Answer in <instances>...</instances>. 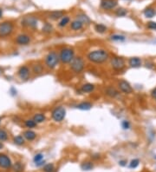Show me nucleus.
Masks as SVG:
<instances>
[{"label": "nucleus", "instance_id": "obj_43", "mask_svg": "<svg viewBox=\"0 0 156 172\" xmlns=\"http://www.w3.org/2000/svg\"><path fill=\"white\" fill-rule=\"evenodd\" d=\"M127 162H128V161H127V160H125V159H123V160H120V161H119V165H120V166L124 167V166H126V165H127Z\"/></svg>", "mask_w": 156, "mask_h": 172}, {"label": "nucleus", "instance_id": "obj_40", "mask_svg": "<svg viewBox=\"0 0 156 172\" xmlns=\"http://www.w3.org/2000/svg\"><path fill=\"white\" fill-rule=\"evenodd\" d=\"M150 96L153 99H155L156 98V87L153 88L150 91Z\"/></svg>", "mask_w": 156, "mask_h": 172}, {"label": "nucleus", "instance_id": "obj_32", "mask_svg": "<svg viewBox=\"0 0 156 172\" xmlns=\"http://www.w3.org/2000/svg\"><path fill=\"white\" fill-rule=\"evenodd\" d=\"M155 10L153 7H147L143 11V14L147 18H153L155 16Z\"/></svg>", "mask_w": 156, "mask_h": 172}, {"label": "nucleus", "instance_id": "obj_33", "mask_svg": "<svg viewBox=\"0 0 156 172\" xmlns=\"http://www.w3.org/2000/svg\"><path fill=\"white\" fill-rule=\"evenodd\" d=\"M9 139V133L5 128H0V142H6Z\"/></svg>", "mask_w": 156, "mask_h": 172}, {"label": "nucleus", "instance_id": "obj_15", "mask_svg": "<svg viewBox=\"0 0 156 172\" xmlns=\"http://www.w3.org/2000/svg\"><path fill=\"white\" fill-rule=\"evenodd\" d=\"M12 167L11 158L5 154H0V168L4 169H10Z\"/></svg>", "mask_w": 156, "mask_h": 172}, {"label": "nucleus", "instance_id": "obj_38", "mask_svg": "<svg viewBox=\"0 0 156 172\" xmlns=\"http://www.w3.org/2000/svg\"><path fill=\"white\" fill-rule=\"evenodd\" d=\"M140 164V160L138 158H134L133 160H131V162H129V168L130 169H136Z\"/></svg>", "mask_w": 156, "mask_h": 172}, {"label": "nucleus", "instance_id": "obj_37", "mask_svg": "<svg viewBox=\"0 0 156 172\" xmlns=\"http://www.w3.org/2000/svg\"><path fill=\"white\" fill-rule=\"evenodd\" d=\"M121 126H122V130H124V131H128V130L131 129L132 124H131L130 121L124 119V120H122V121L121 122Z\"/></svg>", "mask_w": 156, "mask_h": 172}, {"label": "nucleus", "instance_id": "obj_16", "mask_svg": "<svg viewBox=\"0 0 156 172\" xmlns=\"http://www.w3.org/2000/svg\"><path fill=\"white\" fill-rule=\"evenodd\" d=\"M63 16H65V12L63 11V10L51 11L47 15L48 18L51 21H59Z\"/></svg>", "mask_w": 156, "mask_h": 172}, {"label": "nucleus", "instance_id": "obj_23", "mask_svg": "<svg viewBox=\"0 0 156 172\" xmlns=\"http://www.w3.org/2000/svg\"><path fill=\"white\" fill-rule=\"evenodd\" d=\"M109 39L112 41V42H115V43H122V42H125L126 39H127V37L123 34H120V33H114V34H111L109 36Z\"/></svg>", "mask_w": 156, "mask_h": 172}, {"label": "nucleus", "instance_id": "obj_28", "mask_svg": "<svg viewBox=\"0 0 156 172\" xmlns=\"http://www.w3.org/2000/svg\"><path fill=\"white\" fill-rule=\"evenodd\" d=\"M76 18L78 19V20H80L84 25H88V24H91V19L89 18V17H88L84 13H79V14H77L76 17Z\"/></svg>", "mask_w": 156, "mask_h": 172}, {"label": "nucleus", "instance_id": "obj_1", "mask_svg": "<svg viewBox=\"0 0 156 172\" xmlns=\"http://www.w3.org/2000/svg\"><path fill=\"white\" fill-rule=\"evenodd\" d=\"M111 53L108 49L96 48L93 49L86 54V60L93 65H102L109 63Z\"/></svg>", "mask_w": 156, "mask_h": 172}, {"label": "nucleus", "instance_id": "obj_17", "mask_svg": "<svg viewBox=\"0 0 156 172\" xmlns=\"http://www.w3.org/2000/svg\"><path fill=\"white\" fill-rule=\"evenodd\" d=\"M128 65L133 69H138L142 66V59L140 56H131L128 59Z\"/></svg>", "mask_w": 156, "mask_h": 172}, {"label": "nucleus", "instance_id": "obj_10", "mask_svg": "<svg viewBox=\"0 0 156 172\" xmlns=\"http://www.w3.org/2000/svg\"><path fill=\"white\" fill-rule=\"evenodd\" d=\"M31 74H32V71H31L30 66L27 65H23L19 66L17 71V75L19 78V79L24 82L30 80V78H31Z\"/></svg>", "mask_w": 156, "mask_h": 172}, {"label": "nucleus", "instance_id": "obj_29", "mask_svg": "<svg viewBox=\"0 0 156 172\" xmlns=\"http://www.w3.org/2000/svg\"><path fill=\"white\" fill-rule=\"evenodd\" d=\"M24 125L28 130H33V129L36 128L38 124L32 118H27L24 121Z\"/></svg>", "mask_w": 156, "mask_h": 172}, {"label": "nucleus", "instance_id": "obj_30", "mask_svg": "<svg viewBox=\"0 0 156 172\" xmlns=\"http://www.w3.org/2000/svg\"><path fill=\"white\" fill-rule=\"evenodd\" d=\"M81 169L83 171H89L94 169V163L91 161H84L81 163Z\"/></svg>", "mask_w": 156, "mask_h": 172}, {"label": "nucleus", "instance_id": "obj_27", "mask_svg": "<svg viewBox=\"0 0 156 172\" xmlns=\"http://www.w3.org/2000/svg\"><path fill=\"white\" fill-rule=\"evenodd\" d=\"M94 30L96 33L102 35V34H105L108 31L109 28L104 24H95L94 25Z\"/></svg>", "mask_w": 156, "mask_h": 172}, {"label": "nucleus", "instance_id": "obj_13", "mask_svg": "<svg viewBox=\"0 0 156 172\" xmlns=\"http://www.w3.org/2000/svg\"><path fill=\"white\" fill-rule=\"evenodd\" d=\"M118 5V0H101L100 6L104 11H113Z\"/></svg>", "mask_w": 156, "mask_h": 172}, {"label": "nucleus", "instance_id": "obj_22", "mask_svg": "<svg viewBox=\"0 0 156 172\" xmlns=\"http://www.w3.org/2000/svg\"><path fill=\"white\" fill-rule=\"evenodd\" d=\"M22 135L24 136L25 140L28 142H33L37 137V133L36 131H34L33 130H28V129L24 131Z\"/></svg>", "mask_w": 156, "mask_h": 172}, {"label": "nucleus", "instance_id": "obj_7", "mask_svg": "<svg viewBox=\"0 0 156 172\" xmlns=\"http://www.w3.org/2000/svg\"><path fill=\"white\" fill-rule=\"evenodd\" d=\"M15 31V24L12 21H3L0 23V38L5 39L11 37Z\"/></svg>", "mask_w": 156, "mask_h": 172}, {"label": "nucleus", "instance_id": "obj_6", "mask_svg": "<svg viewBox=\"0 0 156 172\" xmlns=\"http://www.w3.org/2000/svg\"><path fill=\"white\" fill-rule=\"evenodd\" d=\"M67 110L63 105H57L51 109L50 118L52 121H54L57 124H60L64 121L66 118Z\"/></svg>", "mask_w": 156, "mask_h": 172}, {"label": "nucleus", "instance_id": "obj_20", "mask_svg": "<svg viewBox=\"0 0 156 172\" xmlns=\"http://www.w3.org/2000/svg\"><path fill=\"white\" fill-rule=\"evenodd\" d=\"M32 119L37 124H43L46 122L47 120V117L45 113L43 112H36L33 115L32 117Z\"/></svg>", "mask_w": 156, "mask_h": 172}, {"label": "nucleus", "instance_id": "obj_8", "mask_svg": "<svg viewBox=\"0 0 156 172\" xmlns=\"http://www.w3.org/2000/svg\"><path fill=\"white\" fill-rule=\"evenodd\" d=\"M117 89L122 94L131 95L134 93V88L132 84L126 79H120L117 82Z\"/></svg>", "mask_w": 156, "mask_h": 172}, {"label": "nucleus", "instance_id": "obj_24", "mask_svg": "<svg viewBox=\"0 0 156 172\" xmlns=\"http://www.w3.org/2000/svg\"><path fill=\"white\" fill-rule=\"evenodd\" d=\"M70 22H71L70 17L68 16V15H65V16H63V17L58 21V23H57V27L60 28V29H63V28L67 27L68 25H70Z\"/></svg>", "mask_w": 156, "mask_h": 172}, {"label": "nucleus", "instance_id": "obj_26", "mask_svg": "<svg viewBox=\"0 0 156 172\" xmlns=\"http://www.w3.org/2000/svg\"><path fill=\"white\" fill-rule=\"evenodd\" d=\"M41 31H42L43 34H44V35H50L54 32V27H53V25H52V24L46 22V23L43 24Z\"/></svg>", "mask_w": 156, "mask_h": 172}, {"label": "nucleus", "instance_id": "obj_44", "mask_svg": "<svg viewBox=\"0 0 156 172\" xmlns=\"http://www.w3.org/2000/svg\"><path fill=\"white\" fill-rule=\"evenodd\" d=\"M3 18V9L0 8V19H2Z\"/></svg>", "mask_w": 156, "mask_h": 172}, {"label": "nucleus", "instance_id": "obj_47", "mask_svg": "<svg viewBox=\"0 0 156 172\" xmlns=\"http://www.w3.org/2000/svg\"><path fill=\"white\" fill-rule=\"evenodd\" d=\"M154 101H155V103H156V98H155V99H154Z\"/></svg>", "mask_w": 156, "mask_h": 172}, {"label": "nucleus", "instance_id": "obj_25", "mask_svg": "<svg viewBox=\"0 0 156 172\" xmlns=\"http://www.w3.org/2000/svg\"><path fill=\"white\" fill-rule=\"evenodd\" d=\"M33 161L36 164V166L37 167H41V166H43L44 163H45V161H44V155L43 153H36L34 157H33Z\"/></svg>", "mask_w": 156, "mask_h": 172}, {"label": "nucleus", "instance_id": "obj_2", "mask_svg": "<svg viewBox=\"0 0 156 172\" xmlns=\"http://www.w3.org/2000/svg\"><path fill=\"white\" fill-rule=\"evenodd\" d=\"M43 65L45 68L49 71L56 70L60 65V58L58 51L56 50H49L43 57Z\"/></svg>", "mask_w": 156, "mask_h": 172}, {"label": "nucleus", "instance_id": "obj_45", "mask_svg": "<svg viewBox=\"0 0 156 172\" xmlns=\"http://www.w3.org/2000/svg\"><path fill=\"white\" fill-rule=\"evenodd\" d=\"M3 148H4V144H3V143H2V142H0V150H1Z\"/></svg>", "mask_w": 156, "mask_h": 172}, {"label": "nucleus", "instance_id": "obj_48", "mask_svg": "<svg viewBox=\"0 0 156 172\" xmlns=\"http://www.w3.org/2000/svg\"><path fill=\"white\" fill-rule=\"evenodd\" d=\"M154 157H155V159H156V155H155V156H154Z\"/></svg>", "mask_w": 156, "mask_h": 172}, {"label": "nucleus", "instance_id": "obj_34", "mask_svg": "<svg viewBox=\"0 0 156 172\" xmlns=\"http://www.w3.org/2000/svg\"><path fill=\"white\" fill-rule=\"evenodd\" d=\"M43 172H55L56 168L53 163H46L43 166Z\"/></svg>", "mask_w": 156, "mask_h": 172}, {"label": "nucleus", "instance_id": "obj_3", "mask_svg": "<svg viewBox=\"0 0 156 172\" xmlns=\"http://www.w3.org/2000/svg\"><path fill=\"white\" fill-rule=\"evenodd\" d=\"M109 65L110 69L115 73H122L127 68V61L125 57L115 54H111Z\"/></svg>", "mask_w": 156, "mask_h": 172}, {"label": "nucleus", "instance_id": "obj_21", "mask_svg": "<svg viewBox=\"0 0 156 172\" xmlns=\"http://www.w3.org/2000/svg\"><path fill=\"white\" fill-rule=\"evenodd\" d=\"M94 104L89 102V101H82V102H80L79 103L76 104V108L77 109H80V110H83V111H87V110H89L93 108Z\"/></svg>", "mask_w": 156, "mask_h": 172}, {"label": "nucleus", "instance_id": "obj_19", "mask_svg": "<svg viewBox=\"0 0 156 172\" xmlns=\"http://www.w3.org/2000/svg\"><path fill=\"white\" fill-rule=\"evenodd\" d=\"M70 28L72 31H80L82 30H83L84 28V24L78 19H74L73 21L70 22Z\"/></svg>", "mask_w": 156, "mask_h": 172}, {"label": "nucleus", "instance_id": "obj_5", "mask_svg": "<svg viewBox=\"0 0 156 172\" xmlns=\"http://www.w3.org/2000/svg\"><path fill=\"white\" fill-rule=\"evenodd\" d=\"M70 71L76 75H80L84 72L86 68V61L82 56H76L75 58L68 65Z\"/></svg>", "mask_w": 156, "mask_h": 172}, {"label": "nucleus", "instance_id": "obj_18", "mask_svg": "<svg viewBox=\"0 0 156 172\" xmlns=\"http://www.w3.org/2000/svg\"><path fill=\"white\" fill-rule=\"evenodd\" d=\"M95 88H96V86H95V84L85 83V84H82L80 86L79 91L82 94H90V93H93L95 90Z\"/></svg>", "mask_w": 156, "mask_h": 172}, {"label": "nucleus", "instance_id": "obj_31", "mask_svg": "<svg viewBox=\"0 0 156 172\" xmlns=\"http://www.w3.org/2000/svg\"><path fill=\"white\" fill-rule=\"evenodd\" d=\"M25 138L23 135H18L13 137V143L18 146H23L25 144Z\"/></svg>", "mask_w": 156, "mask_h": 172}, {"label": "nucleus", "instance_id": "obj_41", "mask_svg": "<svg viewBox=\"0 0 156 172\" xmlns=\"http://www.w3.org/2000/svg\"><path fill=\"white\" fill-rule=\"evenodd\" d=\"M145 66H146L147 68H148V69H153V68L154 67V65H153V63H152L151 61H147V62L145 63Z\"/></svg>", "mask_w": 156, "mask_h": 172}, {"label": "nucleus", "instance_id": "obj_39", "mask_svg": "<svg viewBox=\"0 0 156 172\" xmlns=\"http://www.w3.org/2000/svg\"><path fill=\"white\" fill-rule=\"evenodd\" d=\"M147 28L148 30H151V31H156V22H154V21H149L147 24Z\"/></svg>", "mask_w": 156, "mask_h": 172}, {"label": "nucleus", "instance_id": "obj_14", "mask_svg": "<svg viewBox=\"0 0 156 172\" xmlns=\"http://www.w3.org/2000/svg\"><path fill=\"white\" fill-rule=\"evenodd\" d=\"M30 69H31L32 74H34L35 76H40V75L43 74L46 70L43 63H41L39 61L32 63L30 65Z\"/></svg>", "mask_w": 156, "mask_h": 172}, {"label": "nucleus", "instance_id": "obj_35", "mask_svg": "<svg viewBox=\"0 0 156 172\" xmlns=\"http://www.w3.org/2000/svg\"><path fill=\"white\" fill-rule=\"evenodd\" d=\"M115 14L116 17H119V18H122V17H126L128 15V11L124 8H118L115 11Z\"/></svg>", "mask_w": 156, "mask_h": 172}, {"label": "nucleus", "instance_id": "obj_4", "mask_svg": "<svg viewBox=\"0 0 156 172\" xmlns=\"http://www.w3.org/2000/svg\"><path fill=\"white\" fill-rule=\"evenodd\" d=\"M58 55L60 58V64L63 65H69L76 56L75 49L71 46L61 47L58 50Z\"/></svg>", "mask_w": 156, "mask_h": 172}, {"label": "nucleus", "instance_id": "obj_46", "mask_svg": "<svg viewBox=\"0 0 156 172\" xmlns=\"http://www.w3.org/2000/svg\"><path fill=\"white\" fill-rule=\"evenodd\" d=\"M3 117H0V124H1V123H2V120H3Z\"/></svg>", "mask_w": 156, "mask_h": 172}, {"label": "nucleus", "instance_id": "obj_9", "mask_svg": "<svg viewBox=\"0 0 156 172\" xmlns=\"http://www.w3.org/2000/svg\"><path fill=\"white\" fill-rule=\"evenodd\" d=\"M38 19L34 16H27L24 17L21 21V25L24 28H28L30 30H36L38 28Z\"/></svg>", "mask_w": 156, "mask_h": 172}, {"label": "nucleus", "instance_id": "obj_36", "mask_svg": "<svg viewBox=\"0 0 156 172\" xmlns=\"http://www.w3.org/2000/svg\"><path fill=\"white\" fill-rule=\"evenodd\" d=\"M12 168L15 172H23L24 171V165L21 162H17L12 165Z\"/></svg>", "mask_w": 156, "mask_h": 172}, {"label": "nucleus", "instance_id": "obj_12", "mask_svg": "<svg viewBox=\"0 0 156 172\" xmlns=\"http://www.w3.org/2000/svg\"><path fill=\"white\" fill-rule=\"evenodd\" d=\"M103 93L106 97H108L109 98L111 99H116L121 96V92L119 91V90L117 89V87L114 86V85H108L104 88L103 90Z\"/></svg>", "mask_w": 156, "mask_h": 172}, {"label": "nucleus", "instance_id": "obj_42", "mask_svg": "<svg viewBox=\"0 0 156 172\" xmlns=\"http://www.w3.org/2000/svg\"><path fill=\"white\" fill-rule=\"evenodd\" d=\"M91 158L93 160H98V159L101 158V155L99 153H94V154L91 155Z\"/></svg>", "mask_w": 156, "mask_h": 172}, {"label": "nucleus", "instance_id": "obj_11", "mask_svg": "<svg viewBox=\"0 0 156 172\" xmlns=\"http://www.w3.org/2000/svg\"><path fill=\"white\" fill-rule=\"evenodd\" d=\"M14 42L17 45L27 46V45H30L31 44L32 37H31V35H30L28 33H20L16 37Z\"/></svg>", "mask_w": 156, "mask_h": 172}]
</instances>
